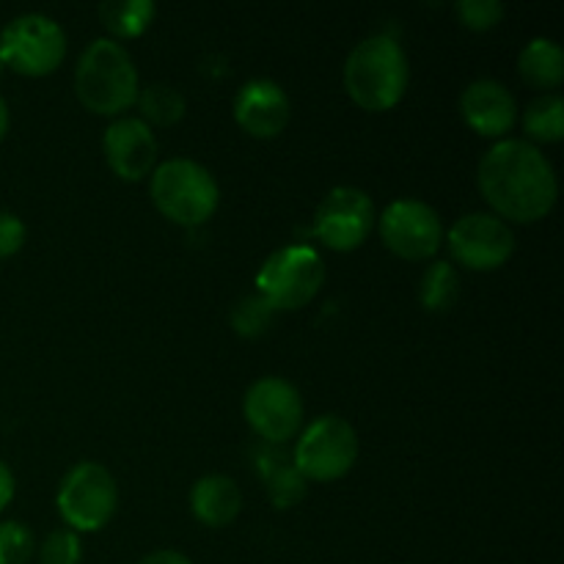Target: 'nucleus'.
<instances>
[{"label": "nucleus", "instance_id": "obj_2", "mask_svg": "<svg viewBox=\"0 0 564 564\" xmlns=\"http://www.w3.org/2000/svg\"><path fill=\"white\" fill-rule=\"evenodd\" d=\"M138 91V69L124 44L94 39L83 50L75 69V94L83 108L97 116H119L135 105Z\"/></svg>", "mask_w": 564, "mask_h": 564}, {"label": "nucleus", "instance_id": "obj_1", "mask_svg": "<svg viewBox=\"0 0 564 564\" xmlns=\"http://www.w3.org/2000/svg\"><path fill=\"white\" fill-rule=\"evenodd\" d=\"M479 191L496 209V218L534 224L554 209L556 174L534 143L507 138L490 147L477 169Z\"/></svg>", "mask_w": 564, "mask_h": 564}, {"label": "nucleus", "instance_id": "obj_11", "mask_svg": "<svg viewBox=\"0 0 564 564\" xmlns=\"http://www.w3.org/2000/svg\"><path fill=\"white\" fill-rule=\"evenodd\" d=\"M449 251L457 264L468 270H499L516 253V235L501 218L490 213H468L452 226Z\"/></svg>", "mask_w": 564, "mask_h": 564}, {"label": "nucleus", "instance_id": "obj_7", "mask_svg": "<svg viewBox=\"0 0 564 564\" xmlns=\"http://www.w3.org/2000/svg\"><path fill=\"white\" fill-rule=\"evenodd\" d=\"M358 460L356 430L341 416H319L301 433L292 452V463L303 479L334 482L341 479Z\"/></svg>", "mask_w": 564, "mask_h": 564}, {"label": "nucleus", "instance_id": "obj_4", "mask_svg": "<svg viewBox=\"0 0 564 564\" xmlns=\"http://www.w3.org/2000/svg\"><path fill=\"white\" fill-rule=\"evenodd\" d=\"M152 202L174 224L202 226L218 209V182L202 163L185 158L165 160L152 174Z\"/></svg>", "mask_w": 564, "mask_h": 564}, {"label": "nucleus", "instance_id": "obj_3", "mask_svg": "<svg viewBox=\"0 0 564 564\" xmlns=\"http://www.w3.org/2000/svg\"><path fill=\"white\" fill-rule=\"evenodd\" d=\"M345 88L352 102L372 113L391 110L408 88L405 50L391 36H369L345 61Z\"/></svg>", "mask_w": 564, "mask_h": 564}, {"label": "nucleus", "instance_id": "obj_24", "mask_svg": "<svg viewBox=\"0 0 564 564\" xmlns=\"http://www.w3.org/2000/svg\"><path fill=\"white\" fill-rule=\"evenodd\" d=\"M33 551L36 545H33V534L25 523H0V564H28Z\"/></svg>", "mask_w": 564, "mask_h": 564}, {"label": "nucleus", "instance_id": "obj_30", "mask_svg": "<svg viewBox=\"0 0 564 564\" xmlns=\"http://www.w3.org/2000/svg\"><path fill=\"white\" fill-rule=\"evenodd\" d=\"M6 132H9V105L0 97V141L6 138Z\"/></svg>", "mask_w": 564, "mask_h": 564}, {"label": "nucleus", "instance_id": "obj_15", "mask_svg": "<svg viewBox=\"0 0 564 564\" xmlns=\"http://www.w3.org/2000/svg\"><path fill=\"white\" fill-rule=\"evenodd\" d=\"M235 121L251 138H275L290 121V97L275 80H248L235 97Z\"/></svg>", "mask_w": 564, "mask_h": 564}, {"label": "nucleus", "instance_id": "obj_20", "mask_svg": "<svg viewBox=\"0 0 564 564\" xmlns=\"http://www.w3.org/2000/svg\"><path fill=\"white\" fill-rule=\"evenodd\" d=\"M154 9L152 0H108L99 6V20L116 39H135L152 25Z\"/></svg>", "mask_w": 564, "mask_h": 564}, {"label": "nucleus", "instance_id": "obj_14", "mask_svg": "<svg viewBox=\"0 0 564 564\" xmlns=\"http://www.w3.org/2000/svg\"><path fill=\"white\" fill-rule=\"evenodd\" d=\"M460 113L474 132L485 138H505L518 124V102L499 80H474L463 88Z\"/></svg>", "mask_w": 564, "mask_h": 564}, {"label": "nucleus", "instance_id": "obj_31", "mask_svg": "<svg viewBox=\"0 0 564 564\" xmlns=\"http://www.w3.org/2000/svg\"><path fill=\"white\" fill-rule=\"evenodd\" d=\"M0 69H3V61H0Z\"/></svg>", "mask_w": 564, "mask_h": 564}, {"label": "nucleus", "instance_id": "obj_22", "mask_svg": "<svg viewBox=\"0 0 564 564\" xmlns=\"http://www.w3.org/2000/svg\"><path fill=\"white\" fill-rule=\"evenodd\" d=\"M460 295V275L449 262H433L419 281V297L427 312H449Z\"/></svg>", "mask_w": 564, "mask_h": 564}, {"label": "nucleus", "instance_id": "obj_9", "mask_svg": "<svg viewBox=\"0 0 564 564\" xmlns=\"http://www.w3.org/2000/svg\"><path fill=\"white\" fill-rule=\"evenodd\" d=\"M380 237L391 253L411 262L430 259L441 248L444 226L438 213L419 198H397L378 220Z\"/></svg>", "mask_w": 564, "mask_h": 564}, {"label": "nucleus", "instance_id": "obj_27", "mask_svg": "<svg viewBox=\"0 0 564 564\" xmlns=\"http://www.w3.org/2000/svg\"><path fill=\"white\" fill-rule=\"evenodd\" d=\"M25 246V224L14 213L0 209V259L14 257Z\"/></svg>", "mask_w": 564, "mask_h": 564}, {"label": "nucleus", "instance_id": "obj_13", "mask_svg": "<svg viewBox=\"0 0 564 564\" xmlns=\"http://www.w3.org/2000/svg\"><path fill=\"white\" fill-rule=\"evenodd\" d=\"M105 158L110 171L127 182H138L152 174L158 160V138L152 127L141 119H119L105 130L102 138Z\"/></svg>", "mask_w": 564, "mask_h": 564}, {"label": "nucleus", "instance_id": "obj_21", "mask_svg": "<svg viewBox=\"0 0 564 564\" xmlns=\"http://www.w3.org/2000/svg\"><path fill=\"white\" fill-rule=\"evenodd\" d=\"M523 130L538 143H560L564 138V99L543 94L523 110Z\"/></svg>", "mask_w": 564, "mask_h": 564}, {"label": "nucleus", "instance_id": "obj_16", "mask_svg": "<svg viewBox=\"0 0 564 564\" xmlns=\"http://www.w3.org/2000/svg\"><path fill=\"white\" fill-rule=\"evenodd\" d=\"M191 510L198 523L209 529H224L240 516L242 496L235 479L224 474H207L191 490Z\"/></svg>", "mask_w": 564, "mask_h": 564}, {"label": "nucleus", "instance_id": "obj_18", "mask_svg": "<svg viewBox=\"0 0 564 564\" xmlns=\"http://www.w3.org/2000/svg\"><path fill=\"white\" fill-rule=\"evenodd\" d=\"M518 75L534 88H560L564 80V53L554 39H532L518 55Z\"/></svg>", "mask_w": 564, "mask_h": 564}, {"label": "nucleus", "instance_id": "obj_29", "mask_svg": "<svg viewBox=\"0 0 564 564\" xmlns=\"http://www.w3.org/2000/svg\"><path fill=\"white\" fill-rule=\"evenodd\" d=\"M138 564H193L185 554L180 551H154V554L143 556Z\"/></svg>", "mask_w": 564, "mask_h": 564}, {"label": "nucleus", "instance_id": "obj_12", "mask_svg": "<svg viewBox=\"0 0 564 564\" xmlns=\"http://www.w3.org/2000/svg\"><path fill=\"white\" fill-rule=\"evenodd\" d=\"M375 226L372 198L350 185L334 187L314 213V235L330 251H356Z\"/></svg>", "mask_w": 564, "mask_h": 564}, {"label": "nucleus", "instance_id": "obj_23", "mask_svg": "<svg viewBox=\"0 0 564 564\" xmlns=\"http://www.w3.org/2000/svg\"><path fill=\"white\" fill-rule=\"evenodd\" d=\"M270 319H273V308L264 303V297L248 295L231 312V328L240 336H246V339H257V336L268 330Z\"/></svg>", "mask_w": 564, "mask_h": 564}, {"label": "nucleus", "instance_id": "obj_25", "mask_svg": "<svg viewBox=\"0 0 564 564\" xmlns=\"http://www.w3.org/2000/svg\"><path fill=\"white\" fill-rule=\"evenodd\" d=\"M83 545L72 529H55L39 549V564H80Z\"/></svg>", "mask_w": 564, "mask_h": 564}, {"label": "nucleus", "instance_id": "obj_19", "mask_svg": "<svg viewBox=\"0 0 564 564\" xmlns=\"http://www.w3.org/2000/svg\"><path fill=\"white\" fill-rule=\"evenodd\" d=\"M135 105L138 110H141L143 124L154 127L176 124V121H182V116H185L187 110L185 94H182L180 88L169 86V83H149L147 88L138 91Z\"/></svg>", "mask_w": 564, "mask_h": 564}, {"label": "nucleus", "instance_id": "obj_8", "mask_svg": "<svg viewBox=\"0 0 564 564\" xmlns=\"http://www.w3.org/2000/svg\"><path fill=\"white\" fill-rule=\"evenodd\" d=\"M119 507V488L99 463H77L58 488V512L72 532H99Z\"/></svg>", "mask_w": 564, "mask_h": 564}, {"label": "nucleus", "instance_id": "obj_17", "mask_svg": "<svg viewBox=\"0 0 564 564\" xmlns=\"http://www.w3.org/2000/svg\"><path fill=\"white\" fill-rule=\"evenodd\" d=\"M257 466L264 485H268V496L273 507L290 510V507H295L306 496V479L301 477V471L292 463V455L284 446L268 444V449L257 455Z\"/></svg>", "mask_w": 564, "mask_h": 564}, {"label": "nucleus", "instance_id": "obj_26", "mask_svg": "<svg viewBox=\"0 0 564 564\" xmlns=\"http://www.w3.org/2000/svg\"><path fill=\"white\" fill-rule=\"evenodd\" d=\"M455 11L468 31H490L505 17V6L499 0H463L455 6Z\"/></svg>", "mask_w": 564, "mask_h": 564}, {"label": "nucleus", "instance_id": "obj_6", "mask_svg": "<svg viewBox=\"0 0 564 564\" xmlns=\"http://www.w3.org/2000/svg\"><path fill=\"white\" fill-rule=\"evenodd\" d=\"M66 36L55 20L44 14H20L0 33V61L25 77H44L61 66Z\"/></svg>", "mask_w": 564, "mask_h": 564}, {"label": "nucleus", "instance_id": "obj_10", "mask_svg": "<svg viewBox=\"0 0 564 564\" xmlns=\"http://www.w3.org/2000/svg\"><path fill=\"white\" fill-rule=\"evenodd\" d=\"M248 424L264 444L284 446L286 441L301 433L303 424V400L292 383L284 378H262L248 389L246 394Z\"/></svg>", "mask_w": 564, "mask_h": 564}, {"label": "nucleus", "instance_id": "obj_5", "mask_svg": "<svg viewBox=\"0 0 564 564\" xmlns=\"http://www.w3.org/2000/svg\"><path fill=\"white\" fill-rule=\"evenodd\" d=\"M323 279L325 264L314 248L286 246L264 259L257 273V290L273 312H295L314 301Z\"/></svg>", "mask_w": 564, "mask_h": 564}, {"label": "nucleus", "instance_id": "obj_28", "mask_svg": "<svg viewBox=\"0 0 564 564\" xmlns=\"http://www.w3.org/2000/svg\"><path fill=\"white\" fill-rule=\"evenodd\" d=\"M11 499H14V474H11L9 466L0 460V512L9 507Z\"/></svg>", "mask_w": 564, "mask_h": 564}]
</instances>
